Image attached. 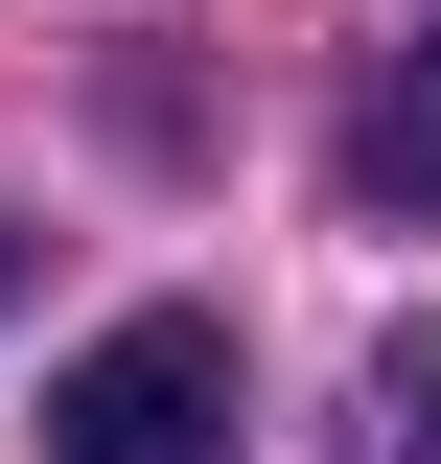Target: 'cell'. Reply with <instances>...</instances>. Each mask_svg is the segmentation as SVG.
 <instances>
[{"instance_id": "cell-3", "label": "cell", "mask_w": 441, "mask_h": 464, "mask_svg": "<svg viewBox=\"0 0 441 464\" xmlns=\"http://www.w3.org/2000/svg\"><path fill=\"white\" fill-rule=\"evenodd\" d=\"M372 418H395L372 464H441V348H395V395H372Z\"/></svg>"}, {"instance_id": "cell-1", "label": "cell", "mask_w": 441, "mask_h": 464, "mask_svg": "<svg viewBox=\"0 0 441 464\" xmlns=\"http://www.w3.org/2000/svg\"><path fill=\"white\" fill-rule=\"evenodd\" d=\"M232 418H256V372L210 302H140L47 372V464H232Z\"/></svg>"}, {"instance_id": "cell-2", "label": "cell", "mask_w": 441, "mask_h": 464, "mask_svg": "<svg viewBox=\"0 0 441 464\" xmlns=\"http://www.w3.org/2000/svg\"><path fill=\"white\" fill-rule=\"evenodd\" d=\"M348 209H372V232H441V47H395L372 93H348Z\"/></svg>"}, {"instance_id": "cell-4", "label": "cell", "mask_w": 441, "mask_h": 464, "mask_svg": "<svg viewBox=\"0 0 441 464\" xmlns=\"http://www.w3.org/2000/svg\"><path fill=\"white\" fill-rule=\"evenodd\" d=\"M0 279H24V232H0Z\"/></svg>"}]
</instances>
